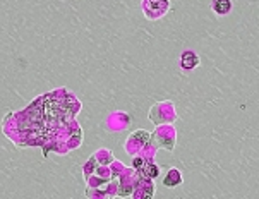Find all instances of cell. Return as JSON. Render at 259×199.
Returning a JSON list of instances; mask_svg holds the SVG:
<instances>
[{
    "label": "cell",
    "mask_w": 259,
    "mask_h": 199,
    "mask_svg": "<svg viewBox=\"0 0 259 199\" xmlns=\"http://www.w3.org/2000/svg\"><path fill=\"white\" fill-rule=\"evenodd\" d=\"M199 65H201L199 55L192 50H184L181 57H179V67H181L184 72H191V70H194L196 67H199Z\"/></svg>",
    "instance_id": "obj_1"
},
{
    "label": "cell",
    "mask_w": 259,
    "mask_h": 199,
    "mask_svg": "<svg viewBox=\"0 0 259 199\" xmlns=\"http://www.w3.org/2000/svg\"><path fill=\"white\" fill-rule=\"evenodd\" d=\"M181 184H182V174H181V170L175 169V167H172V169L166 172V175L163 177V185H165V187L174 189V187H177V185H181Z\"/></svg>",
    "instance_id": "obj_2"
},
{
    "label": "cell",
    "mask_w": 259,
    "mask_h": 199,
    "mask_svg": "<svg viewBox=\"0 0 259 199\" xmlns=\"http://www.w3.org/2000/svg\"><path fill=\"white\" fill-rule=\"evenodd\" d=\"M211 11L218 16H225L232 11V0H213Z\"/></svg>",
    "instance_id": "obj_3"
}]
</instances>
